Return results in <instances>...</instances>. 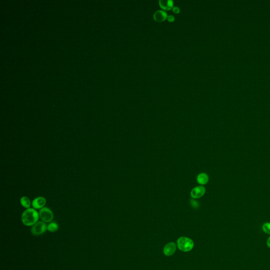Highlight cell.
<instances>
[{
  "instance_id": "1",
  "label": "cell",
  "mask_w": 270,
  "mask_h": 270,
  "mask_svg": "<svg viewBox=\"0 0 270 270\" xmlns=\"http://www.w3.org/2000/svg\"><path fill=\"white\" fill-rule=\"evenodd\" d=\"M39 214L34 208L25 209L22 213L21 220L23 224L27 226H32L38 222Z\"/></svg>"
},
{
  "instance_id": "14",
  "label": "cell",
  "mask_w": 270,
  "mask_h": 270,
  "mask_svg": "<svg viewBox=\"0 0 270 270\" xmlns=\"http://www.w3.org/2000/svg\"><path fill=\"white\" fill-rule=\"evenodd\" d=\"M190 204L192 205L193 207L194 208H197L198 206V203L195 200H191L190 201Z\"/></svg>"
},
{
  "instance_id": "2",
  "label": "cell",
  "mask_w": 270,
  "mask_h": 270,
  "mask_svg": "<svg viewBox=\"0 0 270 270\" xmlns=\"http://www.w3.org/2000/svg\"><path fill=\"white\" fill-rule=\"evenodd\" d=\"M178 248L183 252H188L192 250L194 247V242L191 239L180 237L177 240Z\"/></svg>"
},
{
  "instance_id": "11",
  "label": "cell",
  "mask_w": 270,
  "mask_h": 270,
  "mask_svg": "<svg viewBox=\"0 0 270 270\" xmlns=\"http://www.w3.org/2000/svg\"><path fill=\"white\" fill-rule=\"evenodd\" d=\"M20 203L22 206L25 208H29L31 206V201L27 196H23L20 199Z\"/></svg>"
},
{
  "instance_id": "7",
  "label": "cell",
  "mask_w": 270,
  "mask_h": 270,
  "mask_svg": "<svg viewBox=\"0 0 270 270\" xmlns=\"http://www.w3.org/2000/svg\"><path fill=\"white\" fill-rule=\"evenodd\" d=\"M176 244L174 242H171L167 244L164 248V253L166 256H170L173 255L176 251Z\"/></svg>"
},
{
  "instance_id": "9",
  "label": "cell",
  "mask_w": 270,
  "mask_h": 270,
  "mask_svg": "<svg viewBox=\"0 0 270 270\" xmlns=\"http://www.w3.org/2000/svg\"><path fill=\"white\" fill-rule=\"evenodd\" d=\"M159 4L161 7L165 10H169L173 5L172 0H160Z\"/></svg>"
},
{
  "instance_id": "16",
  "label": "cell",
  "mask_w": 270,
  "mask_h": 270,
  "mask_svg": "<svg viewBox=\"0 0 270 270\" xmlns=\"http://www.w3.org/2000/svg\"><path fill=\"white\" fill-rule=\"evenodd\" d=\"M173 11L175 13H178L180 11V9L177 7H173Z\"/></svg>"
},
{
  "instance_id": "13",
  "label": "cell",
  "mask_w": 270,
  "mask_h": 270,
  "mask_svg": "<svg viewBox=\"0 0 270 270\" xmlns=\"http://www.w3.org/2000/svg\"><path fill=\"white\" fill-rule=\"evenodd\" d=\"M262 229L265 233L270 234V223H265L263 224Z\"/></svg>"
},
{
  "instance_id": "5",
  "label": "cell",
  "mask_w": 270,
  "mask_h": 270,
  "mask_svg": "<svg viewBox=\"0 0 270 270\" xmlns=\"http://www.w3.org/2000/svg\"><path fill=\"white\" fill-rule=\"evenodd\" d=\"M46 201L43 197H37L33 200L32 203V206L34 209H41L44 207L46 204Z\"/></svg>"
},
{
  "instance_id": "6",
  "label": "cell",
  "mask_w": 270,
  "mask_h": 270,
  "mask_svg": "<svg viewBox=\"0 0 270 270\" xmlns=\"http://www.w3.org/2000/svg\"><path fill=\"white\" fill-rule=\"evenodd\" d=\"M205 193V189L203 186H197L193 189L191 192V196L194 198H198L203 196Z\"/></svg>"
},
{
  "instance_id": "10",
  "label": "cell",
  "mask_w": 270,
  "mask_h": 270,
  "mask_svg": "<svg viewBox=\"0 0 270 270\" xmlns=\"http://www.w3.org/2000/svg\"><path fill=\"white\" fill-rule=\"evenodd\" d=\"M197 180V182L198 183H200V184L204 185L208 182V177L207 174H206L205 173H202L198 176Z\"/></svg>"
},
{
  "instance_id": "4",
  "label": "cell",
  "mask_w": 270,
  "mask_h": 270,
  "mask_svg": "<svg viewBox=\"0 0 270 270\" xmlns=\"http://www.w3.org/2000/svg\"><path fill=\"white\" fill-rule=\"evenodd\" d=\"M39 217L45 223H50L54 219V213L48 207H44L40 209Z\"/></svg>"
},
{
  "instance_id": "15",
  "label": "cell",
  "mask_w": 270,
  "mask_h": 270,
  "mask_svg": "<svg viewBox=\"0 0 270 270\" xmlns=\"http://www.w3.org/2000/svg\"><path fill=\"white\" fill-rule=\"evenodd\" d=\"M167 19H168L169 21L172 22V21H173L174 20V16H173V15H169V16L167 17Z\"/></svg>"
},
{
  "instance_id": "3",
  "label": "cell",
  "mask_w": 270,
  "mask_h": 270,
  "mask_svg": "<svg viewBox=\"0 0 270 270\" xmlns=\"http://www.w3.org/2000/svg\"><path fill=\"white\" fill-rule=\"evenodd\" d=\"M46 223L43 221L38 222L34 225L32 226L31 229V233L35 236L40 235L45 233L47 230Z\"/></svg>"
},
{
  "instance_id": "8",
  "label": "cell",
  "mask_w": 270,
  "mask_h": 270,
  "mask_svg": "<svg viewBox=\"0 0 270 270\" xmlns=\"http://www.w3.org/2000/svg\"><path fill=\"white\" fill-rule=\"evenodd\" d=\"M153 17L157 21H163L167 17V13L163 10H158L153 14Z\"/></svg>"
},
{
  "instance_id": "12",
  "label": "cell",
  "mask_w": 270,
  "mask_h": 270,
  "mask_svg": "<svg viewBox=\"0 0 270 270\" xmlns=\"http://www.w3.org/2000/svg\"><path fill=\"white\" fill-rule=\"evenodd\" d=\"M58 229V225L56 222H50L47 226V230L52 233L57 231Z\"/></svg>"
},
{
  "instance_id": "17",
  "label": "cell",
  "mask_w": 270,
  "mask_h": 270,
  "mask_svg": "<svg viewBox=\"0 0 270 270\" xmlns=\"http://www.w3.org/2000/svg\"><path fill=\"white\" fill-rule=\"evenodd\" d=\"M266 244H267V245H268V247L270 248V236L268 238V240H267Z\"/></svg>"
}]
</instances>
